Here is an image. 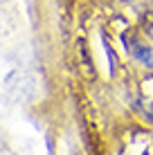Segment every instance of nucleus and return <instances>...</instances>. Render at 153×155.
<instances>
[{"label":"nucleus","instance_id":"1","mask_svg":"<svg viewBox=\"0 0 153 155\" xmlns=\"http://www.w3.org/2000/svg\"><path fill=\"white\" fill-rule=\"evenodd\" d=\"M38 92V81H36L34 72L25 70V68H16L5 77L2 81V99L12 106L18 104H29Z\"/></svg>","mask_w":153,"mask_h":155},{"label":"nucleus","instance_id":"4","mask_svg":"<svg viewBox=\"0 0 153 155\" xmlns=\"http://www.w3.org/2000/svg\"><path fill=\"white\" fill-rule=\"evenodd\" d=\"M142 106H144L146 117H149V119H153V99H151V97H144V99H142Z\"/></svg>","mask_w":153,"mask_h":155},{"label":"nucleus","instance_id":"3","mask_svg":"<svg viewBox=\"0 0 153 155\" xmlns=\"http://www.w3.org/2000/svg\"><path fill=\"white\" fill-rule=\"evenodd\" d=\"M12 29H14V20H12V16L5 12L2 7H0V36L12 34Z\"/></svg>","mask_w":153,"mask_h":155},{"label":"nucleus","instance_id":"2","mask_svg":"<svg viewBox=\"0 0 153 155\" xmlns=\"http://www.w3.org/2000/svg\"><path fill=\"white\" fill-rule=\"evenodd\" d=\"M124 43H126L128 52H131L135 58H140V61L146 63V65H153V54H151V50H149V47H144L138 38H128V36H126Z\"/></svg>","mask_w":153,"mask_h":155},{"label":"nucleus","instance_id":"6","mask_svg":"<svg viewBox=\"0 0 153 155\" xmlns=\"http://www.w3.org/2000/svg\"><path fill=\"white\" fill-rule=\"evenodd\" d=\"M2 2H7V0H0V5H2Z\"/></svg>","mask_w":153,"mask_h":155},{"label":"nucleus","instance_id":"5","mask_svg":"<svg viewBox=\"0 0 153 155\" xmlns=\"http://www.w3.org/2000/svg\"><path fill=\"white\" fill-rule=\"evenodd\" d=\"M2 148H5V135L0 133V151H2Z\"/></svg>","mask_w":153,"mask_h":155}]
</instances>
